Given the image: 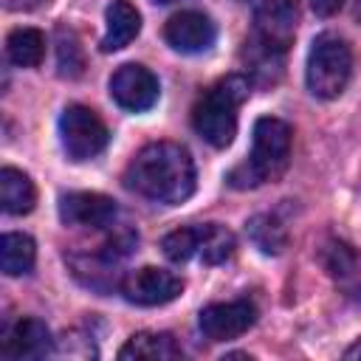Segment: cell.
<instances>
[{"mask_svg":"<svg viewBox=\"0 0 361 361\" xmlns=\"http://www.w3.org/2000/svg\"><path fill=\"white\" fill-rule=\"evenodd\" d=\"M56 65H59L62 76H79L82 68H85L82 48L76 42V37L71 31H65V28L56 31Z\"/></svg>","mask_w":361,"mask_h":361,"instance_id":"21","label":"cell"},{"mask_svg":"<svg viewBox=\"0 0 361 361\" xmlns=\"http://www.w3.org/2000/svg\"><path fill=\"white\" fill-rule=\"evenodd\" d=\"M197 243H200V228L197 226H189V228H175L164 237L161 248L166 254V259L172 262H186L197 254Z\"/></svg>","mask_w":361,"mask_h":361,"instance_id":"20","label":"cell"},{"mask_svg":"<svg viewBox=\"0 0 361 361\" xmlns=\"http://www.w3.org/2000/svg\"><path fill=\"white\" fill-rule=\"evenodd\" d=\"M180 290H183L180 276H175L172 271H164V268H152V265L130 271L121 279V296L141 307L166 305V302L178 299Z\"/></svg>","mask_w":361,"mask_h":361,"instance_id":"7","label":"cell"},{"mask_svg":"<svg viewBox=\"0 0 361 361\" xmlns=\"http://www.w3.org/2000/svg\"><path fill=\"white\" fill-rule=\"evenodd\" d=\"M118 358L121 361H178L183 358V350L172 333L144 330L127 338V344L118 350Z\"/></svg>","mask_w":361,"mask_h":361,"instance_id":"13","label":"cell"},{"mask_svg":"<svg viewBox=\"0 0 361 361\" xmlns=\"http://www.w3.org/2000/svg\"><path fill=\"white\" fill-rule=\"evenodd\" d=\"M257 322V307L245 299L237 302H214L209 307L200 310V333L209 341H231L237 336H243L248 327H254Z\"/></svg>","mask_w":361,"mask_h":361,"instance_id":"9","label":"cell"},{"mask_svg":"<svg viewBox=\"0 0 361 361\" xmlns=\"http://www.w3.org/2000/svg\"><path fill=\"white\" fill-rule=\"evenodd\" d=\"M6 56L8 62L20 68H37L45 56V37L37 28H14L6 39Z\"/></svg>","mask_w":361,"mask_h":361,"instance_id":"17","label":"cell"},{"mask_svg":"<svg viewBox=\"0 0 361 361\" xmlns=\"http://www.w3.org/2000/svg\"><path fill=\"white\" fill-rule=\"evenodd\" d=\"M34 259H37V248H34V240L28 234H20V231L3 234V240H0V265H3L6 276L28 274L34 268Z\"/></svg>","mask_w":361,"mask_h":361,"instance_id":"16","label":"cell"},{"mask_svg":"<svg viewBox=\"0 0 361 361\" xmlns=\"http://www.w3.org/2000/svg\"><path fill=\"white\" fill-rule=\"evenodd\" d=\"M59 138L71 161H90L107 147L110 133L90 107L71 104L59 116Z\"/></svg>","mask_w":361,"mask_h":361,"instance_id":"5","label":"cell"},{"mask_svg":"<svg viewBox=\"0 0 361 361\" xmlns=\"http://www.w3.org/2000/svg\"><path fill=\"white\" fill-rule=\"evenodd\" d=\"M51 353V333L39 319H20L3 338V355L14 361L42 358Z\"/></svg>","mask_w":361,"mask_h":361,"instance_id":"12","label":"cell"},{"mask_svg":"<svg viewBox=\"0 0 361 361\" xmlns=\"http://www.w3.org/2000/svg\"><path fill=\"white\" fill-rule=\"evenodd\" d=\"M37 203V189L31 178L14 166L0 169V206L6 214H28Z\"/></svg>","mask_w":361,"mask_h":361,"instance_id":"15","label":"cell"},{"mask_svg":"<svg viewBox=\"0 0 361 361\" xmlns=\"http://www.w3.org/2000/svg\"><path fill=\"white\" fill-rule=\"evenodd\" d=\"M245 96H248V82L243 76L220 79L192 107L195 133L217 149L228 147L234 141V133H237V107Z\"/></svg>","mask_w":361,"mask_h":361,"instance_id":"3","label":"cell"},{"mask_svg":"<svg viewBox=\"0 0 361 361\" xmlns=\"http://www.w3.org/2000/svg\"><path fill=\"white\" fill-rule=\"evenodd\" d=\"M353 73V51L336 34H319L307 51L305 82L316 99H336L344 93Z\"/></svg>","mask_w":361,"mask_h":361,"instance_id":"4","label":"cell"},{"mask_svg":"<svg viewBox=\"0 0 361 361\" xmlns=\"http://www.w3.org/2000/svg\"><path fill=\"white\" fill-rule=\"evenodd\" d=\"M39 3H48V0H6L8 8H25V11L28 8H37Z\"/></svg>","mask_w":361,"mask_h":361,"instance_id":"23","label":"cell"},{"mask_svg":"<svg viewBox=\"0 0 361 361\" xmlns=\"http://www.w3.org/2000/svg\"><path fill=\"white\" fill-rule=\"evenodd\" d=\"M200 228V243H197V257L206 262V265H217V262H226L231 254H234V234L217 223H206V226H197Z\"/></svg>","mask_w":361,"mask_h":361,"instance_id":"19","label":"cell"},{"mask_svg":"<svg viewBox=\"0 0 361 361\" xmlns=\"http://www.w3.org/2000/svg\"><path fill=\"white\" fill-rule=\"evenodd\" d=\"M290 141L293 133L282 118L274 116H262L254 124V144H251V155L243 166H237L231 172V186L237 189H248V186H259L268 180H276L290 161Z\"/></svg>","mask_w":361,"mask_h":361,"instance_id":"2","label":"cell"},{"mask_svg":"<svg viewBox=\"0 0 361 361\" xmlns=\"http://www.w3.org/2000/svg\"><path fill=\"white\" fill-rule=\"evenodd\" d=\"M164 39L180 54H200V51H209L214 45L217 28L203 11L189 8V11H178L166 20Z\"/></svg>","mask_w":361,"mask_h":361,"instance_id":"10","label":"cell"},{"mask_svg":"<svg viewBox=\"0 0 361 361\" xmlns=\"http://www.w3.org/2000/svg\"><path fill=\"white\" fill-rule=\"evenodd\" d=\"M124 183L147 200L178 206L195 192V161L186 147L155 141L135 152L124 172Z\"/></svg>","mask_w":361,"mask_h":361,"instance_id":"1","label":"cell"},{"mask_svg":"<svg viewBox=\"0 0 361 361\" xmlns=\"http://www.w3.org/2000/svg\"><path fill=\"white\" fill-rule=\"evenodd\" d=\"M158 93H161L158 79L144 65L127 62V65L116 68L113 76H110V96H113V102L118 107L130 110V113L149 110L158 102Z\"/></svg>","mask_w":361,"mask_h":361,"instance_id":"8","label":"cell"},{"mask_svg":"<svg viewBox=\"0 0 361 361\" xmlns=\"http://www.w3.org/2000/svg\"><path fill=\"white\" fill-rule=\"evenodd\" d=\"M299 8L296 0H262L254 8V34L265 54H282L296 34Z\"/></svg>","mask_w":361,"mask_h":361,"instance_id":"6","label":"cell"},{"mask_svg":"<svg viewBox=\"0 0 361 361\" xmlns=\"http://www.w3.org/2000/svg\"><path fill=\"white\" fill-rule=\"evenodd\" d=\"M104 37H102V51L110 54V51H121L124 45H130L138 31H141V14L135 11L133 3L127 0H113V6H107V14H104Z\"/></svg>","mask_w":361,"mask_h":361,"instance_id":"14","label":"cell"},{"mask_svg":"<svg viewBox=\"0 0 361 361\" xmlns=\"http://www.w3.org/2000/svg\"><path fill=\"white\" fill-rule=\"evenodd\" d=\"M344 358H350V361H353V358H361V338H355V341L344 350Z\"/></svg>","mask_w":361,"mask_h":361,"instance_id":"24","label":"cell"},{"mask_svg":"<svg viewBox=\"0 0 361 361\" xmlns=\"http://www.w3.org/2000/svg\"><path fill=\"white\" fill-rule=\"evenodd\" d=\"M155 3H172V0H155Z\"/></svg>","mask_w":361,"mask_h":361,"instance_id":"25","label":"cell"},{"mask_svg":"<svg viewBox=\"0 0 361 361\" xmlns=\"http://www.w3.org/2000/svg\"><path fill=\"white\" fill-rule=\"evenodd\" d=\"M59 217L65 226L104 228L116 220V200L99 192H71L59 200Z\"/></svg>","mask_w":361,"mask_h":361,"instance_id":"11","label":"cell"},{"mask_svg":"<svg viewBox=\"0 0 361 361\" xmlns=\"http://www.w3.org/2000/svg\"><path fill=\"white\" fill-rule=\"evenodd\" d=\"M251 243L262 251V254H279L285 245H288V231L285 226L274 217V214H257L248 220L245 226Z\"/></svg>","mask_w":361,"mask_h":361,"instance_id":"18","label":"cell"},{"mask_svg":"<svg viewBox=\"0 0 361 361\" xmlns=\"http://www.w3.org/2000/svg\"><path fill=\"white\" fill-rule=\"evenodd\" d=\"M310 6H313V11L319 17H330L344 6V0H310Z\"/></svg>","mask_w":361,"mask_h":361,"instance_id":"22","label":"cell"}]
</instances>
